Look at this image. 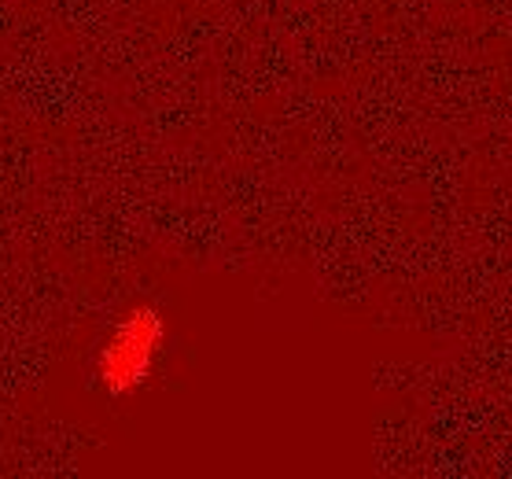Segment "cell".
I'll use <instances>...</instances> for the list:
<instances>
[{
    "mask_svg": "<svg viewBox=\"0 0 512 479\" xmlns=\"http://www.w3.org/2000/svg\"><path fill=\"white\" fill-rule=\"evenodd\" d=\"M166 325L155 310H133V314L115 328L100 354V380L111 395H129L137 391L155 365V354L163 351Z\"/></svg>",
    "mask_w": 512,
    "mask_h": 479,
    "instance_id": "6da1fadb",
    "label": "cell"
}]
</instances>
